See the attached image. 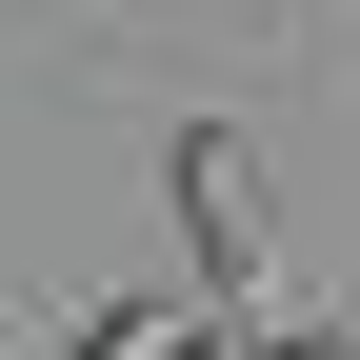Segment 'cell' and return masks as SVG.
Listing matches in <instances>:
<instances>
[{
	"instance_id": "cell-1",
	"label": "cell",
	"mask_w": 360,
	"mask_h": 360,
	"mask_svg": "<svg viewBox=\"0 0 360 360\" xmlns=\"http://www.w3.org/2000/svg\"><path fill=\"white\" fill-rule=\"evenodd\" d=\"M160 200H180V260H200V300H220V321H260V300H281V260H260V180H240V120H180Z\"/></svg>"
},
{
	"instance_id": "cell-2",
	"label": "cell",
	"mask_w": 360,
	"mask_h": 360,
	"mask_svg": "<svg viewBox=\"0 0 360 360\" xmlns=\"http://www.w3.org/2000/svg\"><path fill=\"white\" fill-rule=\"evenodd\" d=\"M60 360H160V300H101V321H80Z\"/></svg>"
}]
</instances>
